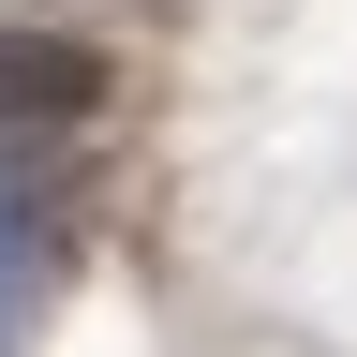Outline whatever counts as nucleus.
<instances>
[{
	"label": "nucleus",
	"mask_w": 357,
	"mask_h": 357,
	"mask_svg": "<svg viewBox=\"0 0 357 357\" xmlns=\"http://www.w3.org/2000/svg\"><path fill=\"white\" fill-rule=\"evenodd\" d=\"M119 119V45L60 15H0V164H60Z\"/></svg>",
	"instance_id": "obj_1"
}]
</instances>
